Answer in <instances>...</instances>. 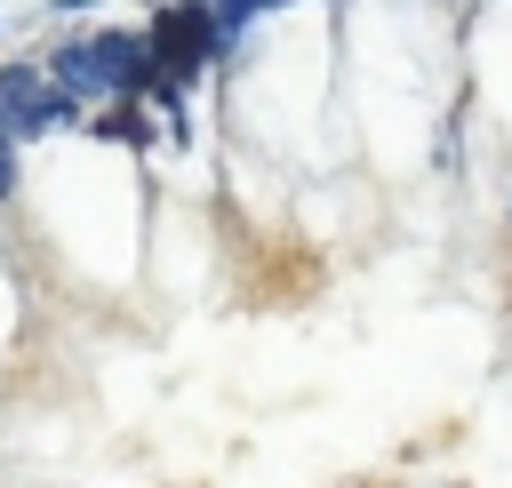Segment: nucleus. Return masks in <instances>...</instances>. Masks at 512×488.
<instances>
[{
	"mask_svg": "<svg viewBox=\"0 0 512 488\" xmlns=\"http://www.w3.org/2000/svg\"><path fill=\"white\" fill-rule=\"evenodd\" d=\"M16 184H24V144H16L8 120H0V200H16Z\"/></svg>",
	"mask_w": 512,
	"mask_h": 488,
	"instance_id": "4",
	"label": "nucleus"
},
{
	"mask_svg": "<svg viewBox=\"0 0 512 488\" xmlns=\"http://www.w3.org/2000/svg\"><path fill=\"white\" fill-rule=\"evenodd\" d=\"M0 120H8V136L24 144V136L88 128V104L64 96V88L48 80V64H0Z\"/></svg>",
	"mask_w": 512,
	"mask_h": 488,
	"instance_id": "3",
	"label": "nucleus"
},
{
	"mask_svg": "<svg viewBox=\"0 0 512 488\" xmlns=\"http://www.w3.org/2000/svg\"><path fill=\"white\" fill-rule=\"evenodd\" d=\"M48 80H56L64 96H80L88 112H96V104H128V96H144V80H152V40L128 32V24H104V32H88V40H64V48L48 56Z\"/></svg>",
	"mask_w": 512,
	"mask_h": 488,
	"instance_id": "1",
	"label": "nucleus"
},
{
	"mask_svg": "<svg viewBox=\"0 0 512 488\" xmlns=\"http://www.w3.org/2000/svg\"><path fill=\"white\" fill-rule=\"evenodd\" d=\"M144 40H152V64L168 72V80H192L200 64H224L240 40L224 32V8L216 0H168L152 24H144Z\"/></svg>",
	"mask_w": 512,
	"mask_h": 488,
	"instance_id": "2",
	"label": "nucleus"
}]
</instances>
